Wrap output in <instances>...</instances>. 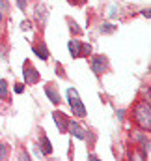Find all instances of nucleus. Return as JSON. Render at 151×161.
<instances>
[{"instance_id": "obj_1", "label": "nucleus", "mask_w": 151, "mask_h": 161, "mask_svg": "<svg viewBox=\"0 0 151 161\" xmlns=\"http://www.w3.org/2000/svg\"><path fill=\"white\" fill-rule=\"evenodd\" d=\"M134 122L144 131H149L151 129V105H149V101H140L134 107Z\"/></svg>"}, {"instance_id": "obj_2", "label": "nucleus", "mask_w": 151, "mask_h": 161, "mask_svg": "<svg viewBox=\"0 0 151 161\" xmlns=\"http://www.w3.org/2000/svg\"><path fill=\"white\" fill-rule=\"evenodd\" d=\"M65 96H67L69 107H71V111H73V116L84 118V116H86V107H84V103L80 101V96H78V92H76L75 88H67Z\"/></svg>"}, {"instance_id": "obj_3", "label": "nucleus", "mask_w": 151, "mask_h": 161, "mask_svg": "<svg viewBox=\"0 0 151 161\" xmlns=\"http://www.w3.org/2000/svg\"><path fill=\"white\" fill-rule=\"evenodd\" d=\"M23 77H24V82L26 84H38L39 82V73L38 69L32 66V62H24L23 64Z\"/></svg>"}, {"instance_id": "obj_4", "label": "nucleus", "mask_w": 151, "mask_h": 161, "mask_svg": "<svg viewBox=\"0 0 151 161\" xmlns=\"http://www.w3.org/2000/svg\"><path fill=\"white\" fill-rule=\"evenodd\" d=\"M107 68H108V60H107V56H103V54H95V56L91 58V69H93L95 75H101L103 71H107Z\"/></svg>"}, {"instance_id": "obj_5", "label": "nucleus", "mask_w": 151, "mask_h": 161, "mask_svg": "<svg viewBox=\"0 0 151 161\" xmlns=\"http://www.w3.org/2000/svg\"><path fill=\"white\" fill-rule=\"evenodd\" d=\"M52 118H54V124H56V127H58V131L60 133H65L67 131V124H69V120H67V116L64 114V113H54L52 114Z\"/></svg>"}, {"instance_id": "obj_6", "label": "nucleus", "mask_w": 151, "mask_h": 161, "mask_svg": "<svg viewBox=\"0 0 151 161\" xmlns=\"http://www.w3.org/2000/svg\"><path fill=\"white\" fill-rule=\"evenodd\" d=\"M67 131H69L73 137H76L78 141H84V139H86L84 127H82L80 124H76V122H69V124H67Z\"/></svg>"}, {"instance_id": "obj_7", "label": "nucleus", "mask_w": 151, "mask_h": 161, "mask_svg": "<svg viewBox=\"0 0 151 161\" xmlns=\"http://www.w3.org/2000/svg\"><path fill=\"white\" fill-rule=\"evenodd\" d=\"M45 94H47V97L50 99L52 105H60V101H62V99H60V94H58V90L52 88V84H47V86H45Z\"/></svg>"}, {"instance_id": "obj_8", "label": "nucleus", "mask_w": 151, "mask_h": 161, "mask_svg": "<svg viewBox=\"0 0 151 161\" xmlns=\"http://www.w3.org/2000/svg\"><path fill=\"white\" fill-rule=\"evenodd\" d=\"M32 51H34V54L39 56L41 60H49V56H50V54H49V49H47V45H45V43L34 45V47H32Z\"/></svg>"}, {"instance_id": "obj_9", "label": "nucleus", "mask_w": 151, "mask_h": 161, "mask_svg": "<svg viewBox=\"0 0 151 161\" xmlns=\"http://www.w3.org/2000/svg\"><path fill=\"white\" fill-rule=\"evenodd\" d=\"M80 47H82V43L78 40H71L67 43V49H69V54L73 56V58H78L80 56Z\"/></svg>"}, {"instance_id": "obj_10", "label": "nucleus", "mask_w": 151, "mask_h": 161, "mask_svg": "<svg viewBox=\"0 0 151 161\" xmlns=\"http://www.w3.org/2000/svg\"><path fill=\"white\" fill-rule=\"evenodd\" d=\"M39 150H41V154L43 156H50L52 154V146H50V141L43 135L41 137V141H39Z\"/></svg>"}, {"instance_id": "obj_11", "label": "nucleus", "mask_w": 151, "mask_h": 161, "mask_svg": "<svg viewBox=\"0 0 151 161\" xmlns=\"http://www.w3.org/2000/svg\"><path fill=\"white\" fill-rule=\"evenodd\" d=\"M8 97V82L6 79H0V99H6Z\"/></svg>"}, {"instance_id": "obj_12", "label": "nucleus", "mask_w": 151, "mask_h": 161, "mask_svg": "<svg viewBox=\"0 0 151 161\" xmlns=\"http://www.w3.org/2000/svg\"><path fill=\"white\" fill-rule=\"evenodd\" d=\"M38 17H39V21H41V23H45V21H47V8H45V6H41V4L38 6Z\"/></svg>"}, {"instance_id": "obj_13", "label": "nucleus", "mask_w": 151, "mask_h": 161, "mask_svg": "<svg viewBox=\"0 0 151 161\" xmlns=\"http://www.w3.org/2000/svg\"><path fill=\"white\" fill-rule=\"evenodd\" d=\"M103 34H112L114 30H116V26H112L110 23H105V25H101V28H99Z\"/></svg>"}, {"instance_id": "obj_14", "label": "nucleus", "mask_w": 151, "mask_h": 161, "mask_svg": "<svg viewBox=\"0 0 151 161\" xmlns=\"http://www.w3.org/2000/svg\"><path fill=\"white\" fill-rule=\"evenodd\" d=\"M6 158H8V146L0 142V161H4Z\"/></svg>"}, {"instance_id": "obj_15", "label": "nucleus", "mask_w": 151, "mask_h": 161, "mask_svg": "<svg viewBox=\"0 0 151 161\" xmlns=\"http://www.w3.org/2000/svg\"><path fill=\"white\" fill-rule=\"evenodd\" d=\"M69 28H71V32H75V34H82V30L78 28V25H76L75 21H71V19H69Z\"/></svg>"}, {"instance_id": "obj_16", "label": "nucleus", "mask_w": 151, "mask_h": 161, "mask_svg": "<svg viewBox=\"0 0 151 161\" xmlns=\"http://www.w3.org/2000/svg\"><path fill=\"white\" fill-rule=\"evenodd\" d=\"M90 53H91V45H82L80 47V56L82 54H90Z\"/></svg>"}, {"instance_id": "obj_17", "label": "nucleus", "mask_w": 151, "mask_h": 161, "mask_svg": "<svg viewBox=\"0 0 151 161\" xmlns=\"http://www.w3.org/2000/svg\"><path fill=\"white\" fill-rule=\"evenodd\" d=\"M23 90H24V84H21V82L15 84V92H17V94H23Z\"/></svg>"}, {"instance_id": "obj_18", "label": "nucleus", "mask_w": 151, "mask_h": 161, "mask_svg": "<svg viewBox=\"0 0 151 161\" xmlns=\"http://www.w3.org/2000/svg\"><path fill=\"white\" fill-rule=\"evenodd\" d=\"M0 9L2 11H8V2L6 0H0Z\"/></svg>"}, {"instance_id": "obj_19", "label": "nucleus", "mask_w": 151, "mask_h": 161, "mask_svg": "<svg viewBox=\"0 0 151 161\" xmlns=\"http://www.w3.org/2000/svg\"><path fill=\"white\" fill-rule=\"evenodd\" d=\"M17 6H19L21 9H26V0H17Z\"/></svg>"}, {"instance_id": "obj_20", "label": "nucleus", "mask_w": 151, "mask_h": 161, "mask_svg": "<svg viewBox=\"0 0 151 161\" xmlns=\"http://www.w3.org/2000/svg\"><path fill=\"white\" fill-rule=\"evenodd\" d=\"M117 13H119V9H117V11H116V6H112V8H110V13H108V15H110V17H116V15H117Z\"/></svg>"}, {"instance_id": "obj_21", "label": "nucleus", "mask_w": 151, "mask_h": 161, "mask_svg": "<svg viewBox=\"0 0 151 161\" xmlns=\"http://www.w3.org/2000/svg\"><path fill=\"white\" fill-rule=\"evenodd\" d=\"M142 15H144L146 19H149V17H151V9H149V8H148V9H142Z\"/></svg>"}, {"instance_id": "obj_22", "label": "nucleus", "mask_w": 151, "mask_h": 161, "mask_svg": "<svg viewBox=\"0 0 151 161\" xmlns=\"http://www.w3.org/2000/svg\"><path fill=\"white\" fill-rule=\"evenodd\" d=\"M21 159H30V156H28L26 152H23V154H21Z\"/></svg>"}, {"instance_id": "obj_23", "label": "nucleus", "mask_w": 151, "mask_h": 161, "mask_svg": "<svg viewBox=\"0 0 151 161\" xmlns=\"http://www.w3.org/2000/svg\"><path fill=\"white\" fill-rule=\"evenodd\" d=\"M2 13H4V11L0 9V26H2ZM0 32H2V30H0Z\"/></svg>"}, {"instance_id": "obj_24", "label": "nucleus", "mask_w": 151, "mask_h": 161, "mask_svg": "<svg viewBox=\"0 0 151 161\" xmlns=\"http://www.w3.org/2000/svg\"><path fill=\"white\" fill-rule=\"evenodd\" d=\"M71 4H78V2H82V0H69Z\"/></svg>"}]
</instances>
